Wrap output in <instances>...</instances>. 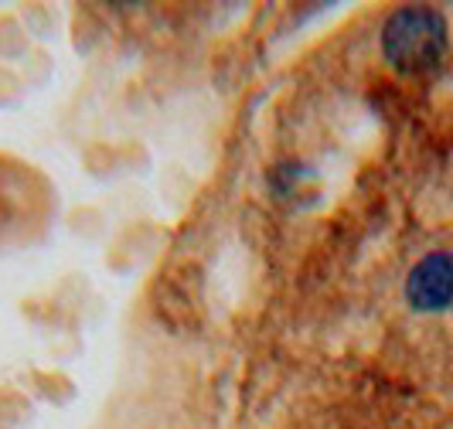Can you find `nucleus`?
<instances>
[{
  "label": "nucleus",
  "mask_w": 453,
  "mask_h": 429,
  "mask_svg": "<svg viewBox=\"0 0 453 429\" xmlns=\"http://www.w3.org/2000/svg\"><path fill=\"white\" fill-rule=\"evenodd\" d=\"M382 55L403 75H426L447 55V21L440 11L409 4L388 14L382 27Z\"/></svg>",
  "instance_id": "obj_1"
},
{
  "label": "nucleus",
  "mask_w": 453,
  "mask_h": 429,
  "mask_svg": "<svg viewBox=\"0 0 453 429\" xmlns=\"http://www.w3.org/2000/svg\"><path fill=\"white\" fill-rule=\"evenodd\" d=\"M406 300L416 314H440L453 303V252H430L406 280Z\"/></svg>",
  "instance_id": "obj_2"
}]
</instances>
